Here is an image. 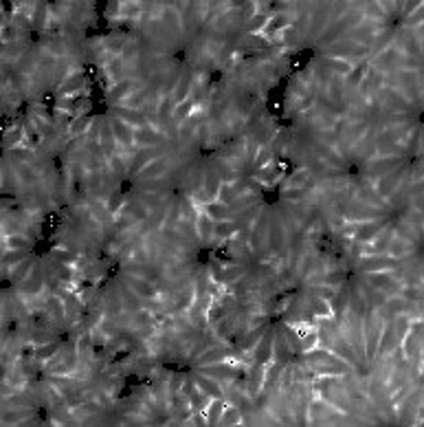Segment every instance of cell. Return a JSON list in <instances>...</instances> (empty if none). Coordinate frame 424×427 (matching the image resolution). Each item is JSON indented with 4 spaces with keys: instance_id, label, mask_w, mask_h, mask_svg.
Segmentation results:
<instances>
[{
    "instance_id": "6da1fadb",
    "label": "cell",
    "mask_w": 424,
    "mask_h": 427,
    "mask_svg": "<svg viewBox=\"0 0 424 427\" xmlns=\"http://www.w3.org/2000/svg\"><path fill=\"white\" fill-rule=\"evenodd\" d=\"M196 385H198V388H200L207 396L222 398V388H220V383L215 379H209L207 375H198V377H196Z\"/></svg>"
},
{
    "instance_id": "7a4b0ae2",
    "label": "cell",
    "mask_w": 424,
    "mask_h": 427,
    "mask_svg": "<svg viewBox=\"0 0 424 427\" xmlns=\"http://www.w3.org/2000/svg\"><path fill=\"white\" fill-rule=\"evenodd\" d=\"M167 170V161H163V158H156V161H152V163H148L141 172L136 174L138 181H148V178H156L161 176L163 172Z\"/></svg>"
},
{
    "instance_id": "3957f363",
    "label": "cell",
    "mask_w": 424,
    "mask_h": 427,
    "mask_svg": "<svg viewBox=\"0 0 424 427\" xmlns=\"http://www.w3.org/2000/svg\"><path fill=\"white\" fill-rule=\"evenodd\" d=\"M31 247V240L27 236H20V234H11L2 238V249L5 251H14V249H29Z\"/></svg>"
},
{
    "instance_id": "277c9868",
    "label": "cell",
    "mask_w": 424,
    "mask_h": 427,
    "mask_svg": "<svg viewBox=\"0 0 424 427\" xmlns=\"http://www.w3.org/2000/svg\"><path fill=\"white\" fill-rule=\"evenodd\" d=\"M224 412V401L222 398H215V401H211L209 408H207V425H218L220 423V416H222Z\"/></svg>"
},
{
    "instance_id": "5b68a950",
    "label": "cell",
    "mask_w": 424,
    "mask_h": 427,
    "mask_svg": "<svg viewBox=\"0 0 424 427\" xmlns=\"http://www.w3.org/2000/svg\"><path fill=\"white\" fill-rule=\"evenodd\" d=\"M220 423H224V425H238V423H242V414H240V410L235 405H224Z\"/></svg>"
},
{
    "instance_id": "8992f818",
    "label": "cell",
    "mask_w": 424,
    "mask_h": 427,
    "mask_svg": "<svg viewBox=\"0 0 424 427\" xmlns=\"http://www.w3.org/2000/svg\"><path fill=\"white\" fill-rule=\"evenodd\" d=\"M27 255H29V251L27 249H14V251H5V255H2V262L7 264V267H14V264H20L27 260Z\"/></svg>"
},
{
    "instance_id": "52a82bcc",
    "label": "cell",
    "mask_w": 424,
    "mask_h": 427,
    "mask_svg": "<svg viewBox=\"0 0 424 427\" xmlns=\"http://www.w3.org/2000/svg\"><path fill=\"white\" fill-rule=\"evenodd\" d=\"M55 278H58V282H62L64 286H66V284H71L73 282V278H75V271H73V267H58V269H55Z\"/></svg>"
},
{
    "instance_id": "ba28073f",
    "label": "cell",
    "mask_w": 424,
    "mask_h": 427,
    "mask_svg": "<svg viewBox=\"0 0 424 427\" xmlns=\"http://www.w3.org/2000/svg\"><path fill=\"white\" fill-rule=\"evenodd\" d=\"M123 205H125V196L123 194H115V196L108 201V211L110 214H115V216H119L121 209H123Z\"/></svg>"
},
{
    "instance_id": "9c48e42d",
    "label": "cell",
    "mask_w": 424,
    "mask_h": 427,
    "mask_svg": "<svg viewBox=\"0 0 424 427\" xmlns=\"http://www.w3.org/2000/svg\"><path fill=\"white\" fill-rule=\"evenodd\" d=\"M55 355V344L53 341H48V344H44V346H38L35 348V359H51V357Z\"/></svg>"
},
{
    "instance_id": "30bf717a",
    "label": "cell",
    "mask_w": 424,
    "mask_h": 427,
    "mask_svg": "<svg viewBox=\"0 0 424 427\" xmlns=\"http://www.w3.org/2000/svg\"><path fill=\"white\" fill-rule=\"evenodd\" d=\"M365 75H367L365 66H356V68H352V73H349V77H348V82L352 84V86H361V79Z\"/></svg>"
},
{
    "instance_id": "8fae6325",
    "label": "cell",
    "mask_w": 424,
    "mask_h": 427,
    "mask_svg": "<svg viewBox=\"0 0 424 427\" xmlns=\"http://www.w3.org/2000/svg\"><path fill=\"white\" fill-rule=\"evenodd\" d=\"M281 196L286 198V201H299V198H303V190L301 188H286V190H281Z\"/></svg>"
},
{
    "instance_id": "7c38bea8",
    "label": "cell",
    "mask_w": 424,
    "mask_h": 427,
    "mask_svg": "<svg viewBox=\"0 0 424 427\" xmlns=\"http://www.w3.org/2000/svg\"><path fill=\"white\" fill-rule=\"evenodd\" d=\"M53 258H55V260H60V262H64V264H73V260H75V253H73V251L53 249Z\"/></svg>"
},
{
    "instance_id": "4fadbf2b",
    "label": "cell",
    "mask_w": 424,
    "mask_h": 427,
    "mask_svg": "<svg viewBox=\"0 0 424 427\" xmlns=\"http://www.w3.org/2000/svg\"><path fill=\"white\" fill-rule=\"evenodd\" d=\"M315 295L321 300H332L334 295H336V291H334L332 286H319V288H315Z\"/></svg>"
},
{
    "instance_id": "5bb4252c",
    "label": "cell",
    "mask_w": 424,
    "mask_h": 427,
    "mask_svg": "<svg viewBox=\"0 0 424 427\" xmlns=\"http://www.w3.org/2000/svg\"><path fill=\"white\" fill-rule=\"evenodd\" d=\"M91 348V335H81L79 341H77V355H84V352Z\"/></svg>"
}]
</instances>
